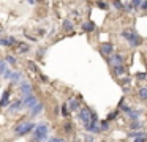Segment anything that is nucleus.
<instances>
[{
	"label": "nucleus",
	"mask_w": 147,
	"mask_h": 142,
	"mask_svg": "<svg viewBox=\"0 0 147 142\" xmlns=\"http://www.w3.org/2000/svg\"><path fill=\"white\" fill-rule=\"evenodd\" d=\"M24 110V106H22V100L21 98H14V100H11L10 106L7 107V114H10V115H16V114L22 112Z\"/></svg>",
	"instance_id": "obj_4"
},
{
	"label": "nucleus",
	"mask_w": 147,
	"mask_h": 142,
	"mask_svg": "<svg viewBox=\"0 0 147 142\" xmlns=\"http://www.w3.org/2000/svg\"><path fill=\"white\" fill-rule=\"evenodd\" d=\"M2 33H3V28H0V35H2Z\"/></svg>",
	"instance_id": "obj_43"
},
{
	"label": "nucleus",
	"mask_w": 147,
	"mask_h": 142,
	"mask_svg": "<svg viewBox=\"0 0 147 142\" xmlns=\"http://www.w3.org/2000/svg\"><path fill=\"white\" fill-rule=\"evenodd\" d=\"M27 3H29V5H36V0H27Z\"/></svg>",
	"instance_id": "obj_42"
},
{
	"label": "nucleus",
	"mask_w": 147,
	"mask_h": 142,
	"mask_svg": "<svg viewBox=\"0 0 147 142\" xmlns=\"http://www.w3.org/2000/svg\"><path fill=\"white\" fill-rule=\"evenodd\" d=\"M112 71H114V74L117 76V77H120V76H123L125 73H127V66H125V65L114 66V68H112Z\"/></svg>",
	"instance_id": "obj_18"
},
{
	"label": "nucleus",
	"mask_w": 147,
	"mask_h": 142,
	"mask_svg": "<svg viewBox=\"0 0 147 142\" xmlns=\"http://www.w3.org/2000/svg\"><path fill=\"white\" fill-rule=\"evenodd\" d=\"M21 100H22V106H24V109L27 110V112H29L30 109H32L33 106H35L36 103H38V96H36L35 93H32V95H27V96H24V98H21Z\"/></svg>",
	"instance_id": "obj_7"
},
{
	"label": "nucleus",
	"mask_w": 147,
	"mask_h": 142,
	"mask_svg": "<svg viewBox=\"0 0 147 142\" xmlns=\"http://www.w3.org/2000/svg\"><path fill=\"white\" fill-rule=\"evenodd\" d=\"M43 110H45V103H43V101H38V103H36L35 106L29 110V118L30 120L36 118L38 115H41V114H43Z\"/></svg>",
	"instance_id": "obj_8"
},
{
	"label": "nucleus",
	"mask_w": 147,
	"mask_h": 142,
	"mask_svg": "<svg viewBox=\"0 0 147 142\" xmlns=\"http://www.w3.org/2000/svg\"><path fill=\"white\" fill-rule=\"evenodd\" d=\"M62 28H63V32H71L74 28V24L71 22V19H63V22H62Z\"/></svg>",
	"instance_id": "obj_19"
},
{
	"label": "nucleus",
	"mask_w": 147,
	"mask_h": 142,
	"mask_svg": "<svg viewBox=\"0 0 147 142\" xmlns=\"http://www.w3.org/2000/svg\"><path fill=\"white\" fill-rule=\"evenodd\" d=\"M24 36H26L27 40H30L32 43H38V38H36V36H32L30 33H27V30H24Z\"/></svg>",
	"instance_id": "obj_30"
},
{
	"label": "nucleus",
	"mask_w": 147,
	"mask_h": 142,
	"mask_svg": "<svg viewBox=\"0 0 147 142\" xmlns=\"http://www.w3.org/2000/svg\"><path fill=\"white\" fill-rule=\"evenodd\" d=\"M19 44L18 38L14 36H5V38H0V46L2 47H16Z\"/></svg>",
	"instance_id": "obj_11"
},
{
	"label": "nucleus",
	"mask_w": 147,
	"mask_h": 142,
	"mask_svg": "<svg viewBox=\"0 0 147 142\" xmlns=\"http://www.w3.org/2000/svg\"><path fill=\"white\" fill-rule=\"evenodd\" d=\"M78 118H79V122L82 125H87L90 122V118H92V110H90V107H87V106L81 107L78 110Z\"/></svg>",
	"instance_id": "obj_6"
},
{
	"label": "nucleus",
	"mask_w": 147,
	"mask_h": 142,
	"mask_svg": "<svg viewBox=\"0 0 147 142\" xmlns=\"http://www.w3.org/2000/svg\"><path fill=\"white\" fill-rule=\"evenodd\" d=\"M100 129H101V131H108L109 129V122L108 120H105V122L100 123Z\"/></svg>",
	"instance_id": "obj_33"
},
{
	"label": "nucleus",
	"mask_w": 147,
	"mask_h": 142,
	"mask_svg": "<svg viewBox=\"0 0 147 142\" xmlns=\"http://www.w3.org/2000/svg\"><path fill=\"white\" fill-rule=\"evenodd\" d=\"M141 9H144V11H147V0H144L142 3H141V6H139Z\"/></svg>",
	"instance_id": "obj_40"
},
{
	"label": "nucleus",
	"mask_w": 147,
	"mask_h": 142,
	"mask_svg": "<svg viewBox=\"0 0 147 142\" xmlns=\"http://www.w3.org/2000/svg\"><path fill=\"white\" fill-rule=\"evenodd\" d=\"M38 77H40V81H41V82H48V81H49V79H48V76L41 74V73H38Z\"/></svg>",
	"instance_id": "obj_39"
},
{
	"label": "nucleus",
	"mask_w": 147,
	"mask_h": 142,
	"mask_svg": "<svg viewBox=\"0 0 147 142\" xmlns=\"http://www.w3.org/2000/svg\"><path fill=\"white\" fill-rule=\"evenodd\" d=\"M95 5L98 6L100 9H105V11H106V9H109V5L105 2V0H96V2H95Z\"/></svg>",
	"instance_id": "obj_25"
},
{
	"label": "nucleus",
	"mask_w": 147,
	"mask_h": 142,
	"mask_svg": "<svg viewBox=\"0 0 147 142\" xmlns=\"http://www.w3.org/2000/svg\"><path fill=\"white\" fill-rule=\"evenodd\" d=\"M45 52H46V47H38V49H36V59H43V57H45Z\"/></svg>",
	"instance_id": "obj_29"
},
{
	"label": "nucleus",
	"mask_w": 147,
	"mask_h": 142,
	"mask_svg": "<svg viewBox=\"0 0 147 142\" xmlns=\"http://www.w3.org/2000/svg\"><path fill=\"white\" fill-rule=\"evenodd\" d=\"M141 126H142V125H141V123L138 122V120H134V122L130 125V129H133V131H138V129H139Z\"/></svg>",
	"instance_id": "obj_31"
},
{
	"label": "nucleus",
	"mask_w": 147,
	"mask_h": 142,
	"mask_svg": "<svg viewBox=\"0 0 147 142\" xmlns=\"http://www.w3.org/2000/svg\"><path fill=\"white\" fill-rule=\"evenodd\" d=\"M36 35H38V36H45V35H46V30H45V28H41V27H40V28H36Z\"/></svg>",
	"instance_id": "obj_37"
},
{
	"label": "nucleus",
	"mask_w": 147,
	"mask_h": 142,
	"mask_svg": "<svg viewBox=\"0 0 147 142\" xmlns=\"http://www.w3.org/2000/svg\"><path fill=\"white\" fill-rule=\"evenodd\" d=\"M112 6H114L115 9H123V8H125L123 3H122L120 0H112Z\"/></svg>",
	"instance_id": "obj_28"
},
{
	"label": "nucleus",
	"mask_w": 147,
	"mask_h": 142,
	"mask_svg": "<svg viewBox=\"0 0 147 142\" xmlns=\"http://www.w3.org/2000/svg\"><path fill=\"white\" fill-rule=\"evenodd\" d=\"M122 84H125V85L130 84V77H123V79H122Z\"/></svg>",
	"instance_id": "obj_41"
},
{
	"label": "nucleus",
	"mask_w": 147,
	"mask_h": 142,
	"mask_svg": "<svg viewBox=\"0 0 147 142\" xmlns=\"http://www.w3.org/2000/svg\"><path fill=\"white\" fill-rule=\"evenodd\" d=\"M65 142H67V141H65Z\"/></svg>",
	"instance_id": "obj_44"
},
{
	"label": "nucleus",
	"mask_w": 147,
	"mask_h": 142,
	"mask_svg": "<svg viewBox=\"0 0 147 142\" xmlns=\"http://www.w3.org/2000/svg\"><path fill=\"white\" fill-rule=\"evenodd\" d=\"M106 59H108V65L111 66V68L123 65V55H122V54H112V55L106 57Z\"/></svg>",
	"instance_id": "obj_9"
},
{
	"label": "nucleus",
	"mask_w": 147,
	"mask_h": 142,
	"mask_svg": "<svg viewBox=\"0 0 147 142\" xmlns=\"http://www.w3.org/2000/svg\"><path fill=\"white\" fill-rule=\"evenodd\" d=\"M62 129H63V133L65 134H71L73 133V129H74V126H73V123L71 122H63V125H62Z\"/></svg>",
	"instance_id": "obj_20"
},
{
	"label": "nucleus",
	"mask_w": 147,
	"mask_h": 142,
	"mask_svg": "<svg viewBox=\"0 0 147 142\" xmlns=\"http://www.w3.org/2000/svg\"><path fill=\"white\" fill-rule=\"evenodd\" d=\"M141 3H142V0H131V6L133 8H139Z\"/></svg>",
	"instance_id": "obj_35"
},
{
	"label": "nucleus",
	"mask_w": 147,
	"mask_h": 142,
	"mask_svg": "<svg viewBox=\"0 0 147 142\" xmlns=\"http://www.w3.org/2000/svg\"><path fill=\"white\" fill-rule=\"evenodd\" d=\"M14 49H16V54H19V55H24V54L30 52V46L27 43H24V41H19V44H18Z\"/></svg>",
	"instance_id": "obj_15"
},
{
	"label": "nucleus",
	"mask_w": 147,
	"mask_h": 142,
	"mask_svg": "<svg viewBox=\"0 0 147 142\" xmlns=\"http://www.w3.org/2000/svg\"><path fill=\"white\" fill-rule=\"evenodd\" d=\"M27 68H29L32 73H35V74H38V73H40L38 66H36V63L33 62V60H27Z\"/></svg>",
	"instance_id": "obj_22"
},
{
	"label": "nucleus",
	"mask_w": 147,
	"mask_h": 142,
	"mask_svg": "<svg viewBox=\"0 0 147 142\" xmlns=\"http://www.w3.org/2000/svg\"><path fill=\"white\" fill-rule=\"evenodd\" d=\"M22 81H24V79H22V73L18 71V69H13V74H11V79H10L11 85H16V87H18Z\"/></svg>",
	"instance_id": "obj_14"
},
{
	"label": "nucleus",
	"mask_w": 147,
	"mask_h": 142,
	"mask_svg": "<svg viewBox=\"0 0 147 142\" xmlns=\"http://www.w3.org/2000/svg\"><path fill=\"white\" fill-rule=\"evenodd\" d=\"M117 115H119V110H114V112H111V114H109V115H108V118H106V120H108V122H112V120H115V118H117Z\"/></svg>",
	"instance_id": "obj_34"
},
{
	"label": "nucleus",
	"mask_w": 147,
	"mask_h": 142,
	"mask_svg": "<svg viewBox=\"0 0 147 142\" xmlns=\"http://www.w3.org/2000/svg\"><path fill=\"white\" fill-rule=\"evenodd\" d=\"M136 77L139 79V81H144V79L147 77V73H138V74H136Z\"/></svg>",
	"instance_id": "obj_38"
},
{
	"label": "nucleus",
	"mask_w": 147,
	"mask_h": 142,
	"mask_svg": "<svg viewBox=\"0 0 147 142\" xmlns=\"http://www.w3.org/2000/svg\"><path fill=\"white\" fill-rule=\"evenodd\" d=\"M46 142H65L63 137H59V136H52V137H49Z\"/></svg>",
	"instance_id": "obj_32"
},
{
	"label": "nucleus",
	"mask_w": 147,
	"mask_h": 142,
	"mask_svg": "<svg viewBox=\"0 0 147 142\" xmlns=\"http://www.w3.org/2000/svg\"><path fill=\"white\" fill-rule=\"evenodd\" d=\"M11 74H13V68H8L7 71L3 73V76H2V79H3V81H10V79H11Z\"/></svg>",
	"instance_id": "obj_26"
},
{
	"label": "nucleus",
	"mask_w": 147,
	"mask_h": 142,
	"mask_svg": "<svg viewBox=\"0 0 147 142\" xmlns=\"http://www.w3.org/2000/svg\"><path fill=\"white\" fill-rule=\"evenodd\" d=\"M146 88H147V87H146Z\"/></svg>",
	"instance_id": "obj_45"
},
{
	"label": "nucleus",
	"mask_w": 147,
	"mask_h": 142,
	"mask_svg": "<svg viewBox=\"0 0 147 142\" xmlns=\"http://www.w3.org/2000/svg\"><path fill=\"white\" fill-rule=\"evenodd\" d=\"M60 115L63 117V118H68V117H70V109H68V104L67 103H63L60 106Z\"/></svg>",
	"instance_id": "obj_21"
},
{
	"label": "nucleus",
	"mask_w": 147,
	"mask_h": 142,
	"mask_svg": "<svg viewBox=\"0 0 147 142\" xmlns=\"http://www.w3.org/2000/svg\"><path fill=\"white\" fill-rule=\"evenodd\" d=\"M8 68H10V66H8V63L5 62V59H0V77L3 76V73L7 71Z\"/></svg>",
	"instance_id": "obj_23"
},
{
	"label": "nucleus",
	"mask_w": 147,
	"mask_h": 142,
	"mask_svg": "<svg viewBox=\"0 0 147 142\" xmlns=\"http://www.w3.org/2000/svg\"><path fill=\"white\" fill-rule=\"evenodd\" d=\"M139 115H141V112H139V110H134V109H131L130 112H128V117H130V118L133 120V122L139 118Z\"/></svg>",
	"instance_id": "obj_24"
},
{
	"label": "nucleus",
	"mask_w": 147,
	"mask_h": 142,
	"mask_svg": "<svg viewBox=\"0 0 147 142\" xmlns=\"http://www.w3.org/2000/svg\"><path fill=\"white\" fill-rule=\"evenodd\" d=\"M138 95H139V98H141L142 101H147V88H146V87H142V88H141V90H139V93H138Z\"/></svg>",
	"instance_id": "obj_27"
},
{
	"label": "nucleus",
	"mask_w": 147,
	"mask_h": 142,
	"mask_svg": "<svg viewBox=\"0 0 147 142\" xmlns=\"http://www.w3.org/2000/svg\"><path fill=\"white\" fill-rule=\"evenodd\" d=\"M133 142H147V136H141V137H134Z\"/></svg>",
	"instance_id": "obj_36"
},
{
	"label": "nucleus",
	"mask_w": 147,
	"mask_h": 142,
	"mask_svg": "<svg viewBox=\"0 0 147 142\" xmlns=\"http://www.w3.org/2000/svg\"><path fill=\"white\" fill-rule=\"evenodd\" d=\"M18 92H19L21 98L27 96V95H32L33 93V85L30 81H27V79H24L22 82H21L19 85H18Z\"/></svg>",
	"instance_id": "obj_5"
},
{
	"label": "nucleus",
	"mask_w": 147,
	"mask_h": 142,
	"mask_svg": "<svg viewBox=\"0 0 147 142\" xmlns=\"http://www.w3.org/2000/svg\"><path fill=\"white\" fill-rule=\"evenodd\" d=\"M49 123L48 122H40L36 123L35 129L32 131L30 142H46L49 139Z\"/></svg>",
	"instance_id": "obj_2"
},
{
	"label": "nucleus",
	"mask_w": 147,
	"mask_h": 142,
	"mask_svg": "<svg viewBox=\"0 0 147 142\" xmlns=\"http://www.w3.org/2000/svg\"><path fill=\"white\" fill-rule=\"evenodd\" d=\"M122 36H123L125 40H128L130 46H134V47L141 46V43H142V38L136 33L134 28H127V30H123L122 32Z\"/></svg>",
	"instance_id": "obj_3"
},
{
	"label": "nucleus",
	"mask_w": 147,
	"mask_h": 142,
	"mask_svg": "<svg viewBox=\"0 0 147 142\" xmlns=\"http://www.w3.org/2000/svg\"><path fill=\"white\" fill-rule=\"evenodd\" d=\"M11 103V90L10 88H5L3 93H2V98H0V109H7Z\"/></svg>",
	"instance_id": "obj_10"
},
{
	"label": "nucleus",
	"mask_w": 147,
	"mask_h": 142,
	"mask_svg": "<svg viewBox=\"0 0 147 142\" xmlns=\"http://www.w3.org/2000/svg\"><path fill=\"white\" fill-rule=\"evenodd\" d=\"M81 27H82V30H84V32L90 33V32H93V30L96 28V25L93 24L92 21H87V22H82V25H81Z\"/></svg>",
	"instance_id": "obj_17"
},
{
	"label": "nucleus",
	"mask_w": 147,
	"mask_h": 142,
	"mask_svg": "<svg viewBox=\"0 0 147 142\" xmlns=\"http://www.w3.org/2000/svg\"><path fill=\"white\" fill-rule=\"evenodd\" d=\"M67 104H68V109H70V112H78V110H79L81 107H82L78 98H70Z\"/></svg>",
	"instance_id": "obj_13"
},
{
	"label": "nucleus",
	"mask_w": 147,
	"mask_h": 142,
	"mask_svg": "<svg viewBox=\"0 0 147 142\" xmlns=\"http://www.w3.org/2000/svg\"><path fill=\"white\" fill-rule=\"evenodd\" d=\"M35 126H36V123L29 118V120H19L18 123H14V126L11 129H13L14 137H24L27 134H32Z\"/></svg>",
	"instance_id": "obj_1"
},
{
	"label": "nucleus",
	"mask_w": 147,
	"mask_h": 142,
	"mask_svg": "<svg viewBox=\"0 0 147 142\" xmlns=\"http://www.w3.org/2000/svg\"><path fill=\"white\" fill-rule=\"evenodd\" d=\"M100 54L103 57H109L114 54V44L112 43H101L100 44Z\"/></svg>",
	"instance_id": "obj_12"
},
{
	"label": "nucleus",
	"mask_w": 147,
	"mask_h": 142,
	"mask_svg": "<svg viewBox=\"0 0 147 142\" xmlns=\"http://www.w3.org/2000/svg\"><path fill=\"white\" fill-rule=\"evenodd\" d=\"M5 62L8 63V66H16L18 65V57L16 55H13V54H7V55H5Z\"/></svg>",
	"instance_id": "obj_16"
}]
</instances>
